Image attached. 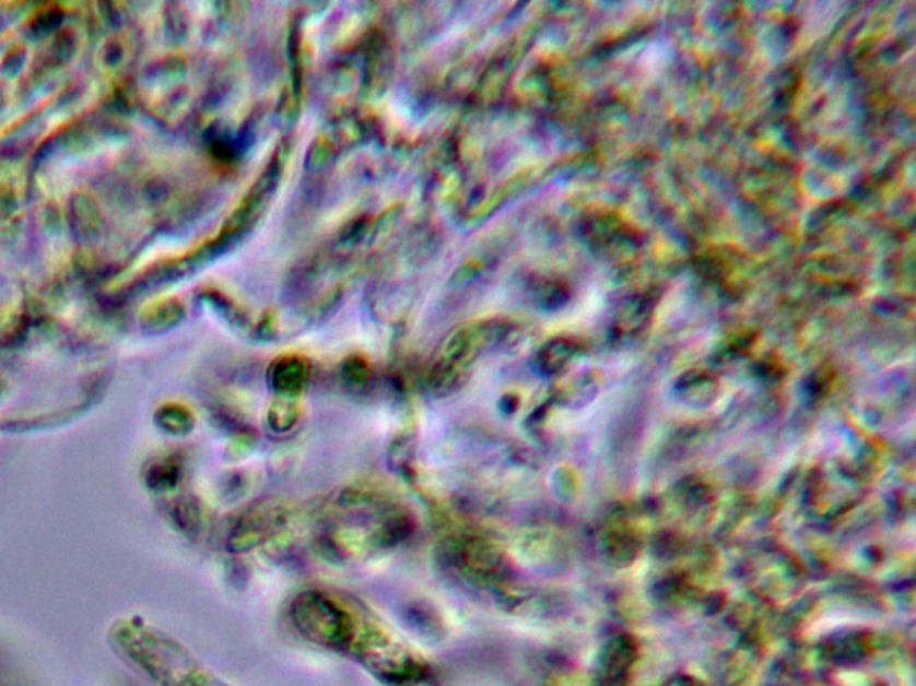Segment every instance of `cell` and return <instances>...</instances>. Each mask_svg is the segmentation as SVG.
I'll return each instance as SVG.
<instances>
[{
    "label": "cell",
    "instance_id": "6da1fadb",
    "mask_svg": "<svg viewBox=\"0 0 916 686\" xmlns=\"http://www.w3.org/2000/svg\"><path fill=\"white\" fill-rule=\"evenodd\" d=\"M488 336L489 328L483 324L463 326L449 334L443 347L438 348L430 370V390L435 395L446 398L462 387L473 368V363L488 345Z\"/></svg>",
    "mask_w": 916,
    "mask_h": 686
},
{
    "label": "cell",
    "instance_id": "7a4b0ae2",
    "mask_svg": "<svg viewBox=\"0 0 916 686\" xmlns=\"http://www.w3.org/2000/svg\"><path fill=\"white\" fill-rule=\"evenodd\" d=\"M292 513L280 500H266L240 514L230 534V549L246 553L286 530Z\"/></svg>",
    "mask_w": 916,
    "mask_h": 686
},
{
    "label": "cell",
    "instance_id": "3957f363",
    "mask_svg": "<svg viewBox=\"0 0 916 686\" xmlns=\"http://www.w3.org/2000/svg\"><path fill=\"white\" fill-rule=\"evenodd\" d=\"M493 554L485 547L483 542L473 536H458L449 540L444 549V559L458 576L468 581H480L485 578L491 569Z\"/></svg>",
    "mask_w": 916,
    "mask_h": 686
},
{
    "label": "cell",
    "instance_id": "277c9868",
    "mask_svg": "<svg viewBox=\"0 0 916 686\" xmlns=\"http://www.w3.org/2000/svg\"><path fill=\"white\" fill-rule=\"evenodd\" d=\"M271 387L283 399H294L305 390L310 379V365L300 356H283L269 370Z\"/></svg>",
    "mask_w": 916,
    "mask_h": 686
},
{
    "label": "cell",
    "instance_id": "5b68a950",
    "mask_svg": "<svg viewBox=\"0 0 916 686\" xmlns=\"http://www.w3.org/2000/svg\"><path fill=\"white\" fill-rule=\"evenodd\" d=\"M297 417H300V410L294 399H281L269 412V426L274 431H289L296 426Z\"/></svg>",
    "mask_w": 916,
    "mask_h": 686
},
{
    "label": "cell",
    "instance_id": "8992f818",
    "mask_svg": "<svg viewBox=\"0 0 916 686\" xmlns=\"http://www.w3.org/2000/svg\"><path fill=\"white\" fill-rule=\"evenodd\" d=\"M344 374L350 378V381H364L367 378V365L362 359H350L348 367L344 368Z\"/></svg>",
    "mask_w": 916,
    "mask_h": 686
}]
</instances>
